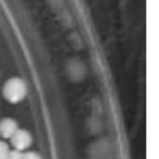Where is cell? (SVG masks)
<instances>
[{"label": "cell", "mask_w": 159, "mask_h": 159, "mask_svg": "<svg viewBox=\"0 0 159 159\" xmlns=\"http://www.w3.org/2000/svg\"><path fill=\"white\" fill-rule=\"evenodd\" d=\"M5 98L11 104L20 102L27 94V87L25 82L20 77H11L6 82L2 89Z\"/></svg>", "instance_id": "1"}, {"label": "cell", "mask_w": 159, "mask_h": 159, "mask_svg": "<svg viewBox=\"0 0 159 159\" xmlns=\"http://www.w3.org/2000/svg\"><path fill=\"white\" fill-rule=\"evenodd\" d=\"M11 143L16 150H24L31 145L32 136L27 131L18 130L11 137Z\"/></svg>", "instance_id": "2"}, {"label": "cell", "mask_w": 159, "mask_h": 159, "mask_svg": "<svg viewBox=\"0 0 159 159\" xmlns=\"http://www.w3.org/2000/svg\"><path fill=\"white\" fill-rule=\"evenodd\" d=\"M18 130V123L11 118H6L0 121V134L5 139H11Z\"/></svg>", "instance_id": "3"}, {"label": "cell", "mask_w": 159, "mask_h": 159, "mask_svg": "<svg viewBox=\"0 0 159 159\" xmlns=\"http://www.w3.org/2000/svg\"><path fill=\"white\" fill-rule=\"evenodd\" d=\"M9 152V146L5 142H0V159H8Z\"/></svg>", "instance_id": "4"}, {"label": "cell", "mask_w": 159, "mask_h": 159, "mask_svg": "<svg viewBox=\"0 0 159 159\" xmlns=\"http://www.w3.org/2000/svg\"><path fill=\"white\" fill-rule=\"evenodd\" d=\"M8 159H23V154L20 150H10L8 155Z\"/></svg>", "instance_id": "5"}, {"label": "cell", "mask_w": 159, "mask_h": 159, "mask_svg": "<svg viewBox=\"0 0 159 159\" xmlns=\"http://www.w3.org/2000/svg\"><path fill=\"white\" fill-rule=\"evenodd\" d=\"M23 159H40L39 155L34 152H29L23 154Z\"/></svg>", "instance_id": "6"}]
</instances>
